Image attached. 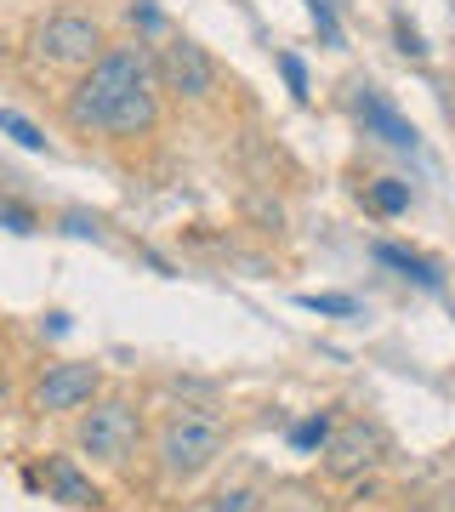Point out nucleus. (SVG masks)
<instances>
[{
  "label": "nucleus",
  "mask_w": 455,
  "mask_h": 512,
  "mask_svg": "<svg viewBox=\"0 0 455 512\" xmlns=\"http://www.w3.org/2000/svg\"><path fill=\"white\" fill-rule=\"evenodd\" d=\"M160 63L143 46H109L91 63V74L69 92V120L80 131L109 137H143L160 120Z\"/></svg>",
  "instance_id": "nucleus-1"
},
{
  "label": "nucleus",
  "mask_w": 455,
  "mask_h": 512,
  "mask_svg": "<svg viewBox=\"0 0 455 512\" xmlns=\"http://www.w3.org/2000/svg\"><path fill=\"white\" fill-rule=\"evenodd\" d=\"M228 427L211 410H171L160 427V473L165 478H200L222 456Z\"/></svg>",
  "instance_id": "nucleus-2"
},
{
  "label": "nucleus",
  "mask_w": 455,
  "mask_h": 512,
  "mask_svg": "<svg viewBox=\"0 0 455 512\" xmlns=\"http://www.w3.org/2000/svg\"><path fill=\"white\" fill-rule=\"evenodd\" d=\"M74 444H80L91 461H103V467H126V461L137 456V444H143V416H137L126 399H103L80 416Z\"/></svg>",
  "instance_id": "nucleus-3"
},
{
  "label": "nucleus",
  "mask_w": 455,
  "mask_h": 512,
  "mask_svg": "<svg viewBox=\"0 0 455 512\" xmlns=\"http://www.w3.org/2000/svg\"><path fill=\"white\" fill-rule=\"evenodd\" d=\"M35 57L40 63H57V69H80V63H97L103 57V29L80 12H52V18L35 29Z\"/></svg>",
  "instance_id": "nucleus-4"
},
{
  "label": "nucleus",
  "mask_w": 455,
  "mask_h": 512,
  "mask_svg": "<svg viewBox=\"0 0 455 512\" xmlns=\"http://www.w3.org/2000/svg\"><path fill=\"white\" fill-rule=\"evenodd\" d=\"M154 63H160V86L165 92L188 97V103H205V97L217 92V63L205 57L200 40H171Z\"/></svg>",
  "instance_id": "nucleus-5"
},
{
  "label": "nucleus",
  "mask_w": 455,
  "mask_h": 512,
  "mask_svg": "<svg viewBox=\"0 0 455 512\" xmlns=\"http://www.w3.org/2000/svg\"><path fill=\"white\" fill-rule=\"evenodd\" d=\"M382 450H387L382 427H370V421H342L325 444V473L330 478H359L382 461Z\"/></svg>",
  "instance_id": "nucleus-6"
},
{
  "label": "nucleus",
  "mask_w": 455,
  "mask_h": 512,
  "mask_svg": "<svg viewBox=\"0 0 455 512\" xmlns=\"http://www.w3.org/2000/svg\"><path fill=\"white\" fill-rule=\"evenodd\" d=\"M97 387H103V370H97V365H52L35 382V410H40V416L80 410V404H91Z\"/></svg>",
  "instance_id": "nucleus-7"
},
{
  "label": "nucleus",
  "mask_w": 455,
  "mask_h": 512,
  "mask_svg": "<svg viewBox=\"0 0 455 512\" xmlns=\"http://www.w3.org/2000/svg\"><path fill=\"white\" fill-rule=\"evenodd\" d=\"M353 114H359L364 131H370V137H382L387 148H404V154H416V148H421V131L410 126V120H404V114L393 109L376 86H353Z\"/></svg>",
  "instance_id": "nucleus-8"
},
{
  "label": "nucleus",
  "mask_w": 455,
  "mask_h": 512,
  "mask_svg": "<svg viewBox=\"0 0 455 512\" xmlns=\"http://www.w3.org/2000/svg\"><path fill=\"white\" fill-rule=\"evenodd\" d=\"M40 484H46V495H52V501H63V507H97V501H103V495H97V484L80 473V461H69V456H46Z\"/></svg>",
  "instance_id": "nucleus-9"
},
{
  "label": "nucleus",
  "mask_w": 455,
  "mask_h": 512,
  "mask_svg": "<svg viewBox=\"0 0 455 512\" xmlns=\"http://www.w3.org/2000/svg\"><path fill=\"white\" fill-rule=\"evenodd\" d=\"M376 262H387V268H399L404 279H416V285H427V291H438L433 262H421L416 251H399V245H376Z\"/></svg>",
  "instance_id": "nucleus-10"
},
{
  "label": "nucleus",
  "mask_w": 455,
  "mask_h": 512,
  "mask_svg": "<svg viewBox=\"0 0 455 512\" xmlns=\"http://www.w3.org/2000/svg\"><path fill=\"white\" fill-rule=\"evenodd\" d=\"M330 433H336V421L319 410V416H308V421H296V427H291V444H296V450H325Z\"/></svg>",
  "instance_id": "nucleus-11"
},
{
  "label": "nucleus",
  "mask_w": 455,
  "mask_h": 512,
  "mask_svg": "<svg viewBox=\"0 0 455 512\" xmlns=\"http://www.w3.org/2000/svg\"><path fill=\"white\" fill-rule=\"evenodd\" d=\"M0 131H6V137H12L18 148H29V154H40V148H46L40 126H35V120H23L18 109H0Z\"/></svg>",
  "instance_id": "nucleus-12"
},
{
  "label": "nucleus",
  "mask_w": 455,
  "mask_h": 512,
  "mask_svg": "<svg viewBox=\"0 0 455 512\" xmlns=\"http://www.w3.org/2000/svg\"><path fill=\"white\" fill-rule=\"evenodd\" d=\"M370 205H376L382 217H399V211H410V188H404L399 177H382V183L370 188Z\"/></svg>",
  "instance_id": "nucleus-13"
},
{
  "label": "nucleus",
  "mask_w": 455,
  "mask_h": 512,
  "mask_svg": "<svg viewBox=\"0 0 455 512\" xmlns=\"http://www.w3.org/2000/svg\"><path fill=\"white\" fill-rule=\"evenodd\" d=\"M302 308H308V313H330V319H353L359 302H353V296H302Z\"/></svg>",
  "instance_id": "nucleus-14"
},
{
  "label": "nucleus",
  "mask_w": 455,
  "mask_h": 512,
  "mask_svg": "<svg viewBox=\"0 0 455 512\" xmlns=\"http://www.w3.org/2000/svg\"><path fill=\"white\" fill-rule=\"evenodd\" d=\"M279 74H285V86H291V97H308V69H302V57L279 52Z\"/></svg>",
  "instance_id": "nucleus-15"
},
{
  "label": "nucleus",
  "mask_w": 455,
  "mask_h": 512,
  "mask_svg": "<svg viewBox=\"0 0 455 512\" xmlns=\"http://www.w3.org/2000/svg\"><path fill=\"white\" fill-rule=\"evenodd\" d=\"M211 512H256V495L251 490H222L211 501Z\"/></svg>",
  "instance_id": "nucleus-16"
},
{
  "label": "nucleus",
  "mask_w": 455,
  "mask_h": 512,
  "mask_svg": "<svg viewBox=\"0 0 455 512\" xmlns=\"http://www.w3.org/2000/svg\"><path fill=\"white\" fill-rule=\"evenodd\" d=\"M416 512H455V484H444V490H433V495H421Z\"/></svg>",
  "instance_id": "nucleus-17"
},
{
  "label": "nucleus",
  "mask_w": 455,
  "mask_h": 512,
  "mask_svg": "<svg viewBox=\"0 0 455 512\" xmlns=\"http://www.w3.org/2000/svg\"><path fill=\"white\" fill-rule=\"evenodd\" d=\"M393 29H399V52H410V57H427V46H421V35H416V29H410V23H393Z\"/></svg>",
  "instance_id": "nucleus-18"
},
{
  "label": "nucleus",
  "mask_w": 455,
  "mask_h": 512,
  "mask_svg": "<svg viewBox=\"0 0 455 512\" xmlns=\"http://www.w3.org/2000/svg\"><path fill=\"white\" fill-rule=\"evenodd\" d=\"M0 222H6L12 234H29V228H35V217H29V211H18V205H6V211H0Z\"/></svg>",
  "instance_id": "nucleus-19"
},
{
  "label": "nucleus",
  "mask_w": 455,
  "mask_h": 512,
  "mask_svg": "<svg viewBox=\"0 0 455 512\" xmlns=\"http://www.w3.org/2000/svg\"><path fill=\"white\" fill-rule=\"evenodd\" d=\"M131 23H143V29H148V35H154V29H160V12H154V6H148V0H143V6H131Z\"/></svg>",
  "instance_id": "nucleus-20"
}]
</instances>
